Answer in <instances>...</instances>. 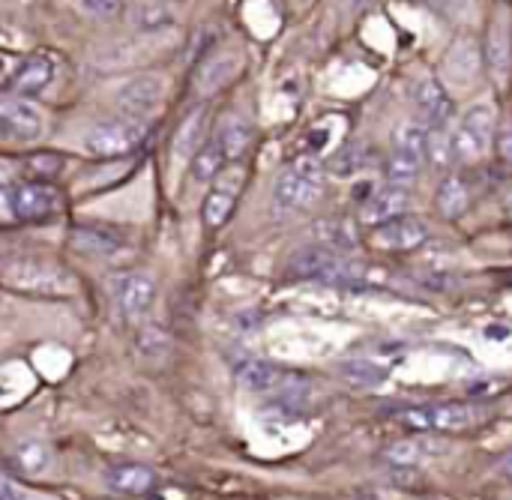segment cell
Segmentation results:
<instances>
[{"mask_svg":"<svg viewBox=\"0 0 512 500\" xmlns=\"http://www.w3.org/2000/svg\"><path fill=\"white\" fill-rule=\"evenodd\" d=\"M507 210L512 213V189H510V195H507Z\"/></svg>","mask_w":512,"mask_h":500,"instance_id":"b9f144b4","label":"cell"},{"mask_svg":"<svg viewBox=\"0 0 512 500\" xmlns=\"http://www.w3.org/2000/svg\"><path fill=\"white\" fill-rule=\"evenodd\" d=\"M30 168H36L33 174L45 183V177H54V174L60 171V159H57V156H36V159L30 162Z\"/></svg>","mask_w":512,"mask_h":500,"instance_id":"74e56055","label":"cell"},{"mask_svg":"<svg viewBox=\"0 0 512 500\" xmlns=\"http://www.w3.org/2000/svg\"><path fill=\"white\" fill-rule=\"evenodd\" d=\"M147 138V123L138 117H120V120H105L99 126H93L84 135V147L90 156L99 159H114V156H126L132 150H138Z\"/></svg>","mask_w":512,"mask_h":500,"instance_id":"52a82bcc","label":"cell"},{"mask_svg":"<svg viewBox=\"0 0 512 500\" xmlns=\"http://www.w3.org/2000/svg\"><path fill=\"white\" fill-rule=\"evenodd\" d=\"M288 273L297 279H312V282H324V285H351V282H360L363 270L342 252L315 243V246H303L291 255Z\"/></svg>","mask_w":512,"mask_h":500,"instance_id":"277c9868","label":"cell"},{"mask_svg":"<svg viewBox=\"0 0 512 500\" xmlns=\"http://www.w3.org/2000/svg\"><path fill=\"white\" fill-rule=\"evenodd\" d=\"M237 381H240V387H246L252 393H270V390H276V387L285 384L282 369L273 366V363H267V360H246L237 369Z\"/></svg>","mask_w":512,"mask_h":500,"instance_id":"7402d4cb","label":"cell"},{"mask_svg":"<svg viewBox=\"0 0 512 500\" xmlns=\"http://www.w3.org/2000/svg\"><path fill=\"white\" fill-rule=\"evenodd\" d=\"M240 69V60L234 54H222L216 60H210L201 75H198V93H216L222 84H228Z\"/></svg>","mask_w":512,"mask_h":500,"instance_id":"484cf974","label":"cell"},{"mask_svg":"<svg viewBox=\"0 0 512 500\" xmlns=\"http://www.w3.org/2000/svg\"><path fill=\"white\" fill-rule=\"evenodd\" d=\"M54 75H57L54 60L39 51V54H27L24 60H18V66L12 69V81L9 84L21 96H39V93H45L51 87Z\"/></svg>","mask_w":512,"mask_h":500,"instance_id":"2e32d148","label":"cell"},{"mask_svg":"<svg viewBox=\"0 0 512 500\" xmlns=\"http://www.w3.org/2000/svg\"><path fill=\"white\" fill-rule=\"evenodd\" d=\"M321 192H324V168L315 156H303L276 177L273 204L282 213H297L315 207Z\"/></svg>","mask_w":512,"mask_h":500,"instance_id":"6da1fadb","label":"cell"},{"mask_svg":"<svg viewBox=\"0 0 512 500\" xmlns=\"http://www.w3.org/2000/svg\"><path fill=\"white\" fill-rule=\"evenodd\" d=\"M3 81H12V72H9V60L6 57H0V84Z\"/></svg>","mask_w":512,"mask_h":500,"instance_id":"60d3db41","label":"cell"},{"mask_svg":"<svg viewBox=\"0 0 512 500\" xmlns=\"http://www.w3.org/2000/svg\"><path fill=\"white\" fill-rule=\"evenodd\" d=\"M225 162H228V159L222 156L216 138L204 141V144L198 147V153L192 156V180H195V183H213V180L219 177V171L225 168Z\"/></svg>","mask_w":512,"mask_h":500,"instance_id":"d4e9b609","label":"cell"},{"mask_svg":"<svg viewBox=\"0 0 512 500\" xmlns=\"http://www.w3.org/2000/svg\"><path fill=\"white\" fill-rule=\"evenodd\" d=\"M468 204H471L468 186H465L456 174H450V177L441 183V189H438V210H441L447 219H456V216H462V213L468 210Z\"/></svg>","mask_w":512,"mask_h":500,"instance_id":"83f0119b","label":"cell"},{"mask_svg":"<svg viewBox=\"0 0 512 500\" xmlns=\"http://www.w3.org/2000/svg\"><path fill=\"white\" fill-rule=\"evenodd\" d=\"M498 147H501V156L512 162V129H501V135H498Z\"/></svg>","mask_w":512,"mask_h":500,"instance_id":"ab89813d","label":"cell"},{"mask_svg":"<svg viewBox=\"0 0 512 500\" xmlns=\"http://www.w3.org/2000/svg\"><path fill=\"white\" fill-rule=\"evenodd\" d=\"M165 96V81L159 75H138L117 90V108L126 117L147 120Z\"/></svg>","mask_w":512,"mask_h":500,"instance_id":"5bb4252c","label":"cell"},{"mask_svg":"<svg viewBox=\"0 0 512 500\" xmlns=\"http://www.w3.org/2000/svg\"><path fill=\"white\" fill-rule=\"evenodd\" d=\"M480 72H483V51H480L477 39L471 33L456 36L444 54L441 81L456 87V90H468L480 81Z\"/></svg>","mask_w":512,"mask_h":500,"instance_id":"9c48e42d","label":"cell"},{"mask_svg":"<svg viewBox=\"0 0 512 500\" xmlns=\"http://www.w3.org/2000/svg\"><path fill=\"white\" fill-rule=\"evenodd\" d=\"M12 459H15V468H18L24 477H42V474H48V468H51V462H54V453H51V447H48L45 441L30 438V441H21V444L15 447Z\"/></svg>","mask_w":512,"mask_h":500,"instance_id":"603a6c76","label":"cell"},{"mask_svg":"<svg viewBox=\"0 0 512 500\" xmlns=\"http://www.w3.org/2000/svg\"><path fill=\"white\" fill-rule=\"evenodd\" d=\"M0 276H3V285L24 291V294H36V297H69V294H75V276L69 270H63L60 264L39 261V258L9 261Z\"/></svg>","mask_w":512,"mask_h":500,"instance_id":"7a4b0ae2","label":"cell"},{"mask_svg":"<svg viewBox=\"0 0 512 500\" xmlns=\"http://www.w3.org/2000/svg\"><path fill=\"white\" fill-rule=\"evenodd\" d=\"M207 117H204V111L198 108V111H192L186 120H183V126H180V132H177V138H174V153L180 156V159H189V156H195L198 153V147L204 144V123Z\"/></svg>","mask_w":512,"mask_h":500,"instance_id":"4316f807","label":"cell"},{"mask_svg":"<svg viewBox=\"0 0 512 500\" xmlns=\"http://www.w3.org/2000/svg\"><path fill=\"white\" fill-rule=\"evenodd\" d=\"M243 183H246V171L240 165H231V168L219 171V177L213 180V189L207 192L204 207H201V219H204L207 228H222L231 219Z\"/></svg>","mask_w":512,"mask_h":500,"instance_id":"8fae6325","label":"cell"},{"mask_svg":"<svg viewBox=\"0 0 512 500\" xmlns=\"http://www.w3.org/2000/svg\"><path fill=\"white\" fill-rule=\"evenodd\" d=\"M108 291H111V300H114L117 312L126 321L147 318L153 303H156V282H153V276H147L141 270H129V273L114 276Z\"/></svg>","mask_w":512,"mask_h":500,"instance_id":"ba28073f","label":"cell"},{"mask_svg":"<svg viewBox=\"0 0 512 500\" xmlns=\"http://www.w3.org/2000/svg\"><path fill=\"white\" fill-rule=\"evenodd\" d=\"M512 39H510V21L507 15L501 12L489 30V39H486V60H489V69L498 81L507 78L510 72V57H512Z\"/></svg>","mask_w":512,"mask_h":500,"instance_id":"d6986e66","label":"cell"},{"mask_svg":"<svg viewBox=\"0 0 512 500\" xmlns=\"http://www.w3.org/2000/svg\"><path fill=\"white\" fill-rule=\"evenodd\" d=\"M138 348H141V354H147V357H159V354H165V348H168V336L159 330V327H141L138 330Z\"/></svg>","mask_w":512,"mask_h":500,"instance_id":"d6a6232c","label":"cell"},{"mask_svg":"<svg viewBox=\"0 0 512 500\" xmlns=\"http://www.w3.org/2000/svg\"><path fill=\"white\" fill-rule=\"evenodd\" d=\"M105 483L111 492L117 495H147L156 486V474L144 465L126 462V465H114L105 474Z\"/></svg>","mask_w":512,"mask_h":500,"instance_id":"ac0fdd59","label":"cell"},{"mask_svg":"<svg viewBox=\"0 0 512 500\" xmlns=\"http://www.w3.org/2000/svg\"><path fill=\"white\" fill-rule=\"evenodd\" d=\"M429 240V225L420 216H396L375 228L372 243L384 252H414Z\"/></svg>","mask_w":512,"mask_h":500,"instance_id":"4fadbf2b","label":"cell"},{"mask_svg":"<svg viewBox=\"0 0 512 500\" xmlns=\"http://www.w3.org/2000/svg\"><path fill=\"white\" fill-rule=\"evenodd\" d=\"M366 168V150L363 147H348V150H342L333 162H330V171L336 174V177H354L357 171H363Z\"/></svg>","mask_w":512,"mask_h":500,"instance_id":"1f68e13d","label":"cell"},{"mask_svg":"<svg viewBox=\"0 0 512 500\" xmlns=\"http://www.w3.org/2000/svg\"><path fill=\"white\" fill-rule=\"evenodd\" d=\"M315 231H318V243L327 249H336V252L354 249V231L342 219H324Z\"/></svg>","mask_w":512,"mask_h":500,"instance_id":"4dcf8cb0","label":"cell"},{"mask_svg":"<svg viewBox=\"0 0 512 500\" xmlns=\"http://www.w3.org/2000/svg\"><path fill=\"white\" fill-rule=\"evenodd\" d=\"M213 138H216L222 156L228 162H237L249 150V144H252V129H249V123L243 117L228 114V117H222V123H219V129H216Z\"/></svg>","mask_w":512,"mask_h":500,"instance_id":"ffe728a7","label":"cell"},{"mask_svg":"<svg viewBox=\"0 0 512 500\" xmlns=\"http://www.w3.org/2000/svg\"><path fill=\"white\" fill-rule=\"evenodd\" d=\"M495 138V108L480 102L471 105L465 111V117L456 123V129L450 132V144H453V159L456 162H477L489 153Z\"/></svg>","mask_w":512,"mask_h":500,"instance_id":"8992f818","label":"cell"},{"mask_svg":"<svg viewBox=\"0 0 512 500\" xmlns=\"http://www.w3.org/2000/svg\"><path fill=\"white\" fill-rule=\"evenodd\" d=\"M429 159V129L423 123H402L393 138V156L387 177L396 186H411Z\"/></svg>","mask_w":512,"mask_h":500,"instance_id":"5b68a950","label":"cell"},{"mask_svg":"<svg viewBox=\"0 0 512 500\" xmlns=\"http://www.w3.org/2000/svg\"><path fill=\"white\" fill-rule=\"evenodd\" d=\"M75 243L84 252L108 255L123 246V237H120V231L105 228V225H81V228H75Z\"/></svg>","mask_w":512,"mask_h":500,"instance_id":"cb8c5ba5","label":"cell"},{"mask_svg":"<svg viewBox=\"0 0 512 500\" xmlns=\"http://www.w3.org/2000/svg\"><path fill=\"white\" fill-rule=\"evenodd\" d=\"M78 6H81L84 15L99 18V21L117 18L123 12V0H78Z\"/></svg>","mask_w":512,"mask_h":500,"instance_id":"e575fe53","label":"cell"},{"mask_svg":"<svg viewBox=\"0 0 512 500\" xmlns=\"http://www.w3.org/2000/svg\"><path fill=\"white\" fill-rule=\"evenodd\" d=\"M390 417L420 435L429 432H462L477 426L480 411L468 402H444V405H408V408H393Z\"/></svg>","mask_w":512,"mask_h":500,"instance_id":"3957f363","label":"cell"},{"mask_svg":"<svg viewBox=\"0 0 512 500\" xmlns=\"http://www.w3.org/2000/svg\"><path fill=\"white\" fill-rule=\"evenodd\" d=\"M60 210V195L42 180L12 186V216L21 222H45Z\"/></svg>","mask_w":512,"mask_h":500,"instance_id":"7c38bea8","label":"cell"},{"mask_svg":"<svg viewBox=\"0 0 512 500\" xmlns=\"http://www.w3.org/2000/svg\"><path fill=\"white\" fill-rule=\"evenodd\" d=\"M339 372H342V375H345V381H348V384H354V387H381V384L387 381V372H384L381 366L369 363V360H351V363H342V366H339Z\"/></svg>","mask_w":512,"mask_h":500,"instance_id":"f546056e","label":"cell"},{"mask_svg":"<svg viewBox=\"0 0 512 500\" xmlns=\"http://www.w3.org/2000/svg\"><path fill=\"white\" fill-rule=\"evenodd\" d=\"M174 21L171 9L159 0H144V3H135L132 9V24L138 30H162Z\"/></svg>","mask_w":512,"mask_h":500,"instance_id":"f1b7e54d","label":"cell"},{"mask_svg":"<svg viewBox=\"0 0 512 500\" xmlns=\"http://www.w3.org/2000/svg\"><path fill=\"white\" fill-rule=\"evenodd\" d=\"M444 450V447H441ZM438 444L432 438H405V441H396L393 447H387L384 459L396 468H417L423 465L426 459L438 456L441 453Z\"/></svg>","mask_w":512,"mask_h":500,"instance_id":"44dd1931","label":"cell"},{"mask_svg":"<svg viewBox=\"0 0 512 500\" xmlns=\"http://www.w3.org/2000/svg\"><path fill=\"white\" fill-rule=\"evenodd\" d=\"M0 500H36L33 495H27L9 474L0 471Z\"/></svg>","mask_w":512,"mask_h":500,"instance_id":"8d00e7d4","label":"cell"},{"mask_svg":"<svg viewBox=\"0 0 512 500\" xmlns=\"http://www.w3.org/2000/svg\"><path fill=\"white\" fill-rule=\"evenodd\" d=\"M45 135V114L27 99H0V141L30 144Z\"/></svg>","mask_w":512,"mask_h":500,"instance_id":"30bf717a","label":"cell"},{"mask_svg":"<svg viewBox=\"0 0 512 500\" xmlns=\"http://www.w3.org/2000/svg\"><path fill=\"white\" fill-rule=\"evenodd\" d=\"M405 210H408V186L390 183V186L375 189V192L363 201L360 219H363V225H375V228H378V225H384V222L402 216Z\"/></svg>","mask_w":512,"mask_h":500,"instance_id":"e0dca14e","label":"cell"},{"mask_svg":"<svg viewBox=\"0 0 512 500\" xmlns=\"http://www.w3.org/2000/svg\"><path fill=\"white\" fill-rule=\"evenodd\" d=\"M12 216V189L0 186V222H9Z\"/></svg>","mask_w":512,"mask_h":500,"instance_id":"f35d334b","label":"cell"},{"mask_svg":"<svg viewBox=\"0 0 512 500\" xmlns=\"http://www.w3.org/2000/svg\"><path fill=\"white\" fill-rule=\"evenodd\" d=\"M429 159H432L435 165H450V162H456V159H453L450 132H444V129H435V132L429 135Z\"/></svg>","mask_w":512,"mask_h":500,"instance_id":"836d02e7","label":"cell"},{"mask_svg":"<svg viewBox=\"0 0 512 500\" xmlns=\"http://www.w3.org/2000/svg\"><path fill=\"white\" fill-rule=\"evenodd\" d=\"M432 9H438V12H444V15H450V18H462L468 9H471V3L474 0H426Z\"/></svg>","mask_w":512,"mask_h":500,"instance_id":"d590c367","label":"cell"},{"mask_svg":"<svg viewBox=\"0 0 512 500\" xmlns=\"http://www.w3.org/2000/svg\"><path fill=\"white\" fill-rule=\"evenodd\" d=\"M414 105L426 129H444L453 117V99L447 87L432 75H423L414 84Z\"/></svg>","mask_w":512,"mask_h":500,"instance_id":"9a60e30c","label":"cell"}]
</instances>
